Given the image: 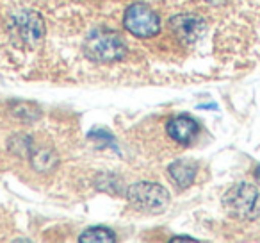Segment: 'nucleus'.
Returning a JSON list of instances; mask_svg holds the SVG:
<instances>
[{"instance_id":"9","label":"nucleus","mask_w":260,"mask_h":243,"mask_svg":"<svg viewBox=\"0 0 260 243\" xmlns=\"http://www.w3.org/2000/svg\"><path fill=\"white\" fill-rule=\"evenodd\" d=\"M80 243H112L114 234L107 227H91L80 234Z\"/></svg>"},{"instance_id":"8","label":"nucleus","mask_w":260,"mask_h":243,"mask_svg":"<svg viewBox=\"0 0 260 243\" xmlns=\"http://www.w3.org/2000/svg\"><path fill=\"white\" fill-rule=\"evenodd\" d=\"M196 170H198L196 165L192 163V161H185V159L175 161V163L168 168L171 179H173L178 188H187V186H191L196 177Z\"/></svg>"},{"instance_id":"7","label":"nucleus","mask_w":260,"mask_h":243,"mask_svg":"<svg viewBox=\"0 0 260 243\" xmlns=\"http://www.w3.org/2000/svg\"><path fill=\"white\" fill-rule=\"evenodd\" d=\"M166 131L170 138H173L180 145H189L196 138L200 131V125L196 120H192L187 115H180L177 118H171L166 125Z\"/></svg>"},{"instance_id":"6","label":"nucleus","mask_w":260,"mask_h":243,"mask_svg":"<svg viewBox=\"0 0 260 243\" xmlns=\"http://www.w3.org/2000/svg\"><path fill=\"white\" fill-rule=\"evenodd\" d=\"M203 27H205L203 18L196 15H178L171 18V29L184 43H192L198 40L203 33Z\"/></svg>"},{"instance_id":"11","label":"nucleus","mask_w":260,"mask_h":243,"mask_svg":"<svg viewBox=\"0 0 260 243\" xmlns=\"http://www.w3.org/2000/svg\"><path fill=\"white\" fill-rule=\"evenodd\" d=\"M207 2H210V4H223L224 0H207Z\"/></svg>"},{"instance_id":"3","label":"nucleus","mask_w":260,"mask_h":243,"mask_svg":"<svg viewBox=\"0 0 260 243\" xmlns=\"http://www.w3.org/2000/svg\"><path fill=\"white\" fill-rule=\"evenodd\" d=\"M128 202L134 209L148 214H159L168 207L170 193L155 182H136L128 188Z\"/></svg>"},{"instance_id":"5","label":"nucleus","mask_w":260,"mask_h":243,"mask_svg":"<svg viewBox=\"0 0 260 243\" xmlns=\"http://www.w3.org/2000/svg\"><path fill=\"white\" fill-rule=\"evenodd\" d=\"M11 34L25 47H34L43 40L45 23L34 11H20L11 18Z\"/></svg>"},{"instance_id":"12","label":"nucleus","mask_w":260,"mask_h":243,"mask_svg":"<svg viewBox=\"0 0 260 243\" xmlns=\"http://www.w3.org/2000/svg\"><path fill=\"white\" fill-rule=\"evenodd\" d=\"M255 177H256V181H258V184H260V167L256 168V172H255Z\"/></svg>"},{"instance_id":"4","label":"nucleus","mask_w":260,"mask_h":243,"mask_svg":"<svg viewBox=\"0 0 260 243\" xmlns=\"http://www.w3.org/2000/svg\"><path fill=\"white\" fill-rule=\"evenodd\" d=\"M125 29L130 34L138 38H152L159 34L160 31V20L159 15L146 4H134L130 6L123 16Z\"/></svg>"},{"instance_id":"10","label":"nucleus","mask_w":260,"mask_h":243,"mask_svg":"<svg viewBox=\"0 0 260 243\" xmlns=\"http://www.w3.org/2000/svg\"><path fill=\"white\" fill-rule=\"evenodd\" d=\"M173 241H196V239L185 238V236H175V238H171V243H173Z\"/></svg>"},{"instance_id":"1","label":"nucleus","mask_w":260,"mask_h":243,"mask_svg":"<svg viewBox=\"0 0 260 243\" xmlns=\"http://www.w3.org/2000/svg\"><path fill=\"white\" fill-rule=\"evenodd\" d=\"M223 206L232 217L239 218V220H255L260 217L258 188L248 184V182H239L224 193Z\"/></svg>"},{"instance_id":"2","label":"nucleus","mask_w":260,"mask_h":243,"mask_svg":"<svg viewBox=\"0 0 260 243\" xmlns=\"http://www.w3.org/2000/svg\"><path fill=\"white\" fill-rule=\"evenodd\" d=\"M86 56L96 63H114L126 54L125 41L109 29H96L86 40Z\"/></svg>"}]
</instances>
